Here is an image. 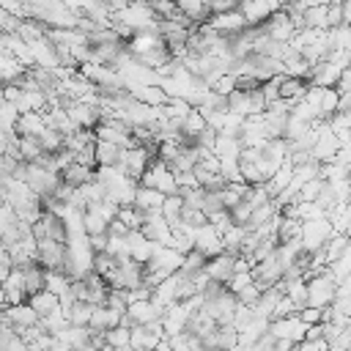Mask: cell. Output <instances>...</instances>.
<instances>
[{"label": "cell", "mask_w": 351, "mask_h": 351, "mask_svg": "<svg viewBox=\"0 0 351 351\" xmlns=\"http://www.w3.org/2000/svg\"><path fill=\"white\" fill-rule=\"evenodd\" d=\"M335 299H337V277L326 266V271L307 280V304L326 310V307H332Z\"/></svg>", "instance_id": "6da1fadb"}, {"label": "cell", "mask_w": 351, "mask_h": 351, "mask_svg": "<svg viewBox=\"0 0 351 351\" xmlns=\"http://www.w3.org/2000/svg\"><path fill=\"white\" fill-rule=\"evenodd\" d=\"M337 230H335V225H332V219L329 217H321V219H304L302 222V247H304V252H318V250H324L326 247V241L335 236Z\"/></svg>", "instance_id": "7a4b0ae2"}, {"label": "cell", "mask_w": 351, "mask_h": 351, "mask_svg": "<svg viewBox=\"0 0 351 351\" xmlns=\"http://www.w3.org/2000/svg\"><path fill=\"white\" fill-rule=\"evenodd\" d=\"M140 184L154 186V189H159V192H165V195H176V192H178L176 170H173L165 159H159V156H156V159H151V165H148V170L143 173Z\"/></svg>", "instance_id": "3957f363"}, {"label": "cell", "mask_w": 351, "mask_h": 351, "mask_svg": "<svg viewBox=\"0 0 351 351\" xmlns=\"http://www.w3.org/2000/svg\"><path fill=\"white\" fill-rule=\"evenodd\" d=\"M307 321L293 313V315H285V318H271V326L269 332L277 337V340H293V343H302L307 337Z\"/></svg>", "instance_id": "277c9868"}, {"label": "cell", "mask_w": 351, "mask_h": 351, "mask_svg": "<svg viewBox=\"0 0 351 351\" xmlns=\"http://www.w3.org/2000/svg\"><path fill=\"white\" fill-rule=\"evenodd\" d=\"M206 25H208L211 30H217V33H225V36H236V33H241L244 27H250V22L244 19L241 8H233V11H219V14H211V16L206 19Z\"/></svg>", "instance_id": "5b68a950"}, {"label": "cell", "mask_w": 351, "mask_h": 351, "mask_svg": "<svg viewBox=\"0 0 351 351\" xmlns=\"http://www.w3.org/2000/svg\"><path fill=\"white\" fill-rule=\"evenodd\" d=\"M165 304H159L154 296L151 299H140V302H132L129 304V318L134 321V326H145V324H154V321H162L165 318Z\"/></svg>", "instance_id": "8992f818"}, {"label": "cell", "mask_w": 351, "mask_h": 351, "mask_svg": "<svg viewBox=\"0 0 351 351\" xmlns=\"http://www.w3.org/2000/svg\"><path fill=\"white\" fill-rule=\"evenodd\" d=\"M27 299H30V293H27V282H25V269L14 266V271L3 280V304H22Z\"/></svg>", "instance_id": "52a82bcc"}, {"label": "cell", "mask_w": 351, "mask_h": 351, "mask_svg": "<svg viewBox=\"0 0 351 351\" xmlns=\"http://www.w3.org/2000/svg\"><path fill=\"white\" fill-rule=\"evenodd\" d=\"M3 307H5V310H3V318L11 321V324L16 326V332H22V329H27V326H36V324L41 321V315L33 310L30 302H22V304H3Z\"/></svg>", "instance_id": "ba28073f"}, {"label": "cell", "mask_w": 351, "mask_h": 351, "mask_svg": "<svg viewBox=\"0 0 351 351\" xmlns=\"http://www.w3.org/2000/svg\"><path fill=\"white\" fill-rule=\"evenodd\" d=\"M343 71H346V69H340L337 63H332V60L326 58V60H321V63L313 66V71H310L307 80H310L313 85H321V88H337Z\"/></svg>", "instance_id": "9c48e42d"}, {"label": "cell", "mask_w": 351, "mask_h": 351, "mask_svg": "<svg viewBox=\"0 0 351 351\" xmlns=\"http://www.w3.org/2000/svg\"><path fill=\"white\" fill-rule=\"evenodd\" d=\"M206 274H208L211 280L228 285V282L233 280V274H236V258L228 255V252H219V255L208 258V263H206Z\"/></svg>", "instance_id": "30bf717a"}, {"label": "cell", "mask_w": 351, "mask_h": 351, "mask_svg": "<svg viewBox=\"0 0 351 351\" xmlns=\"http://www.w3.org/2000/svg\"><path fill=\"white\" fill-rule=\"evenodd\" d=\"M165 197H167L165 192L140 184V186H137V195H134V206H137L143 214H159L162 206H165Z\"/></svg>", "instance_id": "8fae6325"}, {"label": "cell", "mask_w": 351, "mask_h": 351, "mask_svg": "<svg viewBox=\"0 0 351 351\" xmlns=\"http://www.w3.org/2000/svg\"><path fill=\"white\" fill-rule=\"evenodd\" d=\"M27 71H30V69H27L16 55L3 52V58H0V77H3L5 85H16Z\"/></svg>", "instance_id": "7c38bea8"}, {"label": "cell", "mask_w": 351, "mask_h": 351, "mask_svg": "<svg viewBox=\"0 0 351 351\" xmlns=\"http://www.w3.org/2000/svg\"><path fill=\"white\" fill-rule=\"evenodd\" d=\"M121 318H123V313H118L115 307H110V304H96V307H93V318H90V329L107 332V329H112V326H121Z\"/></svg>", "instance_id": "4fadbf2b"}, {"label": "cell", "mask_w": 351, "mask_h": 351, "mask_svg": "<svg viewBox=\"0 0 351 351\" xmlns=\"http://www.w3.org/2000/svg\"><path fill=\"white\" fill-rule=\"evenodd\" d=\"M60 176H63V181H66V184H71V186H85V184L96 181V167H90V165H80V162H71Z\"/></svg>", "instance_id": "5bb4252c"}, {"label": "cell", "mask_w": 351, "mask_h": 351, "mask_svg": "<svg viewBox=\"0 0 351 351\" xmlns=\"http://www.w3.org/2000/svg\"><path fill=\"white\" fill-rule=\"evenodd\" d=\"M47 126L49 123H47L44 112H22V118L16 123V132L19 134H27V137H41Z\"/></svg>", "instance_id": "9a60e30c"}, {"label": "cell", "mask_w": 351, "mask_h": 351, "mask_svg": "<svg viewBox=\"0 0 351 351\" xmlns=\"http://www.w3.org/2000/svg\"><path fill=\"white\" fill-rule=\"evenodd\" d=\"M30 304H33V310L41 315V318H47L49 313H55V310H60V296L58 293H52L49 288H44V291H38V293H33L30 299H27Z\"/></svg>", "instance_id": "2e32d148"}, {"label": "cell", "mask_w": 351, "mask_h": 351, "mask_svg": "<svg viewBox=\"0 0 351 351\" xmlns=\"http://www.w3.org/2000/svg\"><path fill=\"white\" fill-rule=\"evenodd\" d=\"M241 137H233V134H219L217 137V145H214V154L219 159H241Z\"/></svg>", "instance_id": "e0dca14e"}, {"label": "cell", "mask_w": 351, "mask_h": 351, "mask_svg": "<svg viewBox=\"0 0 351 351\" xmlns=\"http://www.w3.org/2000/svg\"><path fill=\"white\" fill-rule=\"evenodd\" d=\"M123 148L118 143H107V140H96V165L99 167H112L121 162Z\"/></svg>", "instance_id": "ac0fdd59"}, {"label": "cell", "mask_w": 351, "mask_h": 351, "mask_svg": "<svg viewBox=\"0 0 351 351\" xmlns=\"http://www.w3.org/2000/svg\"><path fill=\"white\" fill-rule=\"evenodd\" d=\"M85 230L88 236H99V233H110V222L101 217V211L96 206L85 208Z\"/></svg>", "instance_id": "d6986e66"}, {"label": "cell", "mask_w": 351, "mask_h": 351, "mask_svg": "<svg viewBox=\"0 0 351 351\" xmlns=\"http://www.w3.org/2000/svg\"><path fill=\"white\" fill-rule=\"evenodd\" d=\"M93 307L90 302H74V307L69 310V321L74 326H90V318H93Z\"/></svg>", "instance_id": "ffe728a7"}, {"label": "cell", "mask_w": 351, "mask_h": 351, "mask_svg": "<svg viewBox=\"0 0 351 351\" xmlns=\"http://www.w3.org/2000/svg\"><path fill=\"white\" fill-rule=\"evenodd\" d=\"M206 263H208V255L192 247V250L184 255V266H181V271H184V274H197V271L206 269Z\"/></svg>", "instance_id": "44dd1931"}, {"label": "cell", "mask_w": 351, "mask_h": 351, "mask_svg": "<svg viewBox=\"0 0 351 351\" xmlns=\"http://www.w3.org/2000/svg\"><path fill=\"white\" fill-rule=\"evenodd\" d=\"M348 239H351L348 233H335V236L326 241V247H324V255H326V261H329V263H335V261L343 255V250L348 247Z\"/></svg>", "instance_id": "7402d4cb"}, {"label": "cell", "mask_w": 351, "mask_h": 351, "mask_svg": "<svg viewBox=\"0 0 351 351\" xmlns=\"http://www.w3.org/2000/svg\"><path fill=\"white\" fill-rule=\"evenodd\" d=\"M104 340L112 346V348H123V346H132V326H112L104 332Z\"/></svg>", "instance_id": "603a6c76"}, {"label": "cell", "mask_w": 351, "mask_h": 351, "mask_svg": "<svg viewBox=\"0 0 351 351\" xmlns=\"http://www.w3.org/2000/svg\"><path fill=\"white\" fill-rule=\"evenodd\" d=\"M0 112H3V134H8V132H16V123H19V118H22L19 107H16L14 101H5V99H3V107H0Z\"/></svg>", "instance_id": "cb8c5ba5"}, {"label": "cell", "mask_w": 351, "mask_h": 351, "mask_svg": "<svg viewBox=\"0 0 351 351\" xmlns=\"http://www.w3.org/2000/svg\"><path fill=\"white\" fill-rule=\"evenodd\" d=\"M324 186H326V181L318 176V178H313V181H307V184L302 186V192L296 195V200H318L321 192H324ZM296 200H293V203H296Z\"/></svg>", "instance_id": "d4e9b609"}, {"label": "cell", "mask_w": 351, "mask_h": 351, "mask_svg": "<svg viewBox=\"0 0 351 351\" xmlns=\"http://www.w3.org/2000/svg\"><path fill=\"white\" fill-rule=\"evenodd\" d=\"M252 282H255V274H252V271H236L233 280L228 282V288H230L233 293H239V291H244V288L252 285Z\"/></svg>", "instance_id": "484cf974"}, {"label": "cell", "mask_w": 351, "mask_h": 351, "mask_svg": "<svg viewBox=\"0 0 351 351\" xmlns=\"http://www.w3.org/2000/svg\"><path fill=\"white\" fill-rule=\"evenodd\" d=\"M252 206L247 203V200H241L236 208H230V214H233V225H247L250 222V217H252Z\"/></svg>", "instance_id": "4316f807"}, {"label": "cell", "mask_w": 351, "mask_h": 351, "mask_svg": "<svg viewBox=\"0 0 351 351\" xmlns=\"http://www.w3.org/2000/svg\"><path fill=\"white\" fill-rule=\"evenodd\" d=\"M236 296H239V302H241V304H250V307H252V304L263 296V291H261V285H258V282H252V285H247L244 291H239Z\"/></svg>", "instance_id": "83f0119b"}, {"label": "cell", "mask_w": 351, "mask_h": 351, "mask_svg": "<svg viewBox=\"0 0 351 351\" xmlns=\"http://www.w3.org/2000/svg\"><path fill=\"white\" fill-rule=\"evenodd\" d=\"M332 346H329V340L326 337H321V340H302L299 343V351H329Z\"/></svg>", "instance_id": "f1b7e54d"}, {"label": "cell", "mask_w": 351, "mask_h": 351, "mask_svg": "<svg viewBox=\"0 0 351 351\" xmlns=\"http://www.w3.org/2000/svg\"><path fill=\"white\" fill-rule=\"evenodd\" d=\"M299 315H302L307 324H324V310H321V307H310V304H307Z\"/></svg>", "instance_id": "f546056e"}, {"label": "cell", "mask_w": 351, "mask_h": 351, "mask_svg": "<svg viewBox=\"0 0 351 351\" xmlns=\"http://www.w3.org/2000/svg\"><path fill=\"white\" fill-rule=\"evenodd\" d=\"M321 337H324V324H310L304 340H321Z\"/></svg>", "instance_id": "4dcf8cb0"}, {"label": "cell", "mask_w": 351, "mask_h": 351, "mask_svg": "<svg viewBox=\"0 0 351 351\" xmlns=\"http://www.w3.org/2000/svg\"><path fill=\"white\" fill-rule=\"evenodd\" d=\"M340 110H348V112H351V93H343V101H340Z\"/></svg>", "instance_id": "1f68e13d"}, {"label": "cell", "mask_w": 351, "mask_h": 351, "mask_svg": "<svg viewBox=\"0 0 351 351\" xmlns=\"http://www.w3.org/2000/svg\"><path fill=\"white\" fill-rule=\"evenodd\" d=\"M151 351H173V346H170V343H167V337H165V340H162L156 348H151Z\"/></svg>", "instance_id": "d6a6232c"}, {"label": "cell", "mask_w": 351, "mask_h": 351, "mask_svg": "<svg viewBox=\"0 0 351 351\" xmlns=\"http://www.w3.org/2000/svg\"><path fill=\"white\" fill-rule=\"evenodd\" d=\"M74 351H99L93 343H88V346H80V348H74Z\"/></svg>", "instance_id": "836d02e7"}]
</instances>
